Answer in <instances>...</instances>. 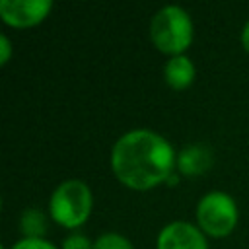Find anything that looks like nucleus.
I'll return each mask as SVG.
<instances>
[{
  "mask_svg": "<svg viewBox=\"0 0 249 249\" xmlns=\"http://www.w3.org/2000/svg\"><path fill=\"white\" fill-rule=\"evenodd\" d=\"M177 165L169 140L150 128H132L119 136L111 150V169L134 191H148L167 181Z\"/></svg>",
  "mask_w": 249,
  "mask_h": 249,
  "instance_id": "obj_1",
  "label": "nucleus"
},
{
  "mask_svg": "<svg viewBox=\"0 0 249 249\" xmlns=\"http://www.w3.org/2000/svg\"><path fill=\"white\" fill-rule=\"evenodd\" d=\"M193 19L177 4L160 8L150 19V39L154 47L169 56L183 54L193 41Z\"/></svg>",
  "mask_w": 249,
  "mask_h": 249,
  "instance_id": "obj_2",
  "label": "nucleus"
},
{
  "mask_svg": "<svg viewBox=\"0 0 249 249\" xmlns=\"http://www.w3.org/2000/svg\"><path fill=\"white\" fill-rule=\"evenodd\" d=\"M93 208V195L88 183L82 179H66L51 195L49 200V214L51 218L68 230L82 226Z\"/></svg>",
  "mask_w": 249,
  "mask_h": 249,
  "instance_id": "obj_3",
  "label": "nucleus"
},
{
  "mask_svg": "<svg viewBox=\"0 0 249 249\" xmlns=\"http://www.w3.org/2000/svg\"><path fill=\"white\" fill-rule=\"evenodd\" d=\"M196 226L202 233L212 237H226L237 224V204L231 195L224 191H210L196 202Z\"/></svg>",
  "mask_w": 249,
  "mask_h": 249,
  "instance_id": "obj_4",
  "label": "nucleus"
},
{
  "mask_svg": "<svg viewBox=\"0 0 249 249\" xmlns=\"http://www.w3.org/2000/svg\"><path fill=\"white\" fill-rule=\"evenodd\" d=\"M53 10V0H0V18L12 27H31Z\"/></svg>",
  "mask_w": 249,
  "mask_h": 249,
  "instance_id": "obj_5",
  "label": "nucleus"
},
{
  "mask_svg": "<svg viewBox=\"0 0 249 249\" xmlns=\"http://www.w3.org/2000/svg\"><path fill=\"white\" fill-rule=\"evenodd\" d=\"M156 249H208V241L198 226L175 220L160 230Z\"/></svg>",
  "mask_w": 249,
  "mask_h": 249,
  "instance_id": "obj_6",
  "label": "nucleus"
},
{
  "mask_svg": "<svg viewBox=\"0 0 249 249\" xmlns=\"http://www.w3.org/2000/svg\"><path fill=\"white\" fill-rule=\"evenodd\" d=\"M196 76V68L193 64V60L187 54H177L171 56L165 66H163V80L169 88L173 89H185L193 84Z\"/></svg>",
  "mask_w": 249,
  "mask_h": 249,
  "instance_id": "obj_7",
  "label": "nucleus"
},
{
  "mask_svg": "<svg viewBox=\"0 0 249 249\" xmlns=\"http://www.w3.org/2000/svg\"><path fill=\"white\" fill-rule=\"evenodd\" d=\"M212 165V152L202 144H191L177 154V169L183 175L206 173Z\"/></svg>",
  "mask_w": 249,
  "mask_h": 249,
  "instance_id": "obj_8",
  "label": "nucleus"
},
{
  "mask_svg": "<svg viewBox=\"0 0 249 249\" xmlns=\"http://www.w3.org/2000/svg\"><path fill=\"white\" fill-rule=\"evenodd\" d=\"M19 228L23 231V237H43V233L47 231V216L39 208H25Z\"/></svg>",
  "mask_w": 249,
  "mask_h": 249,
  "instance_id": "obj_9",
  "label": "nucleus"
},
{
  "mask_svg": "<svg viewBox=\"0 0 249 249\" xmlns=\"http://www.w3.org/2000/svg\"><path fill=\"white\" fill-rule=\"evenodd\" d=\"M93 249H134V245L119 231H103L95 237Z\"/></svg>",
  "mask_w": 249,
  "mask_h": 249,
  "instance_id": "obj_10",
  "label": "nucleus"
},
{
  "mask_svg": "<svg viewBox=\"0 0 249 249\" xmlns=\"http://www.w3.org/2000/svg\"><path fill=\"white\" fill-rule=\"evenodd\" d=\"M2 249H6V247H2ZM10 249H58V247L54 243L47 241L45 237H21Z\"/></svg>",
  "mask_w": 249,
  "mask_h": 249,
  "instance_id": "obj_11",
  "label": "nucleus"
},
{
  "mask_svg": "<svg viewBox=\"0 0 249 249\" xmlns=\"http://www.w3.org/2000/svg\"><path fill=\"white\" fill-rule=\"evenodd\" d=\"M62 249H93V243L84 233H68L62 241Z\"/></svg>",
  "mask_w": 249,
  "mask_h": 249,
  "instance_id": "obj_12",
  "label": "nucleus"
},
{
  "mask_svg": "<svg viewBox=\"0 0 249 249\" xmlns=\"http://www.w3.org/2000/svg\"><path fill=\"white\" fill-rule=\"evenodd\" d=\"M12 56V43L8 39V35H0V64L4 66Z\"/></svg>",
  "mask_w": 249,
  "mask_h": 249,
  "instance_id": "obj_13",
  "label": "nucleus"
},
{
  "mask_svg": "<svg viewBox=\"0 0 249 249\" xmlns=\"http://www.w3.org/2000/svg\"><path fill=\"white\" fill-rule=\"evenodd\" d=\"M241 45L249 53V19L243 23V29H241Z\"/></svg>",
  "mask_w": 249,
  "mask_h": 249,
  "instance_id": "obj_14",
  "label": "nucleus"
}]
</instances>
